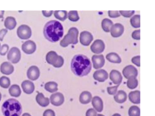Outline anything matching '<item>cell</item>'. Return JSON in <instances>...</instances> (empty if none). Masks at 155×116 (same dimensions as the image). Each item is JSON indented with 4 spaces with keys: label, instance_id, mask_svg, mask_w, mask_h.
<instances>
[{
    "label": "cell",
    "instance_id": "1",
    "mask_svg": "<svg viewBox=\"0 0 155 116\" xmlns=\"http://www.w3.org/2000/svg\"><path fill=\"white\" fill-rule=\"evenodd\" d=\"M71 69L76 76L82 77L87 75L91 69V64L90 60L84 55H75L71 64Z\"/></svg>",
    "mask_w": 155,
    "mask_h": 116
},
{
    "label": "cell",
    "instance_id": "2",
    "mask_svg": "<svg viewBox=\"0 0 155 116\" xmlns=\"http://www.w3.org/2000/svg\"><path fill=\"white\" fill-rule=\"evenodd\" d=\"M43 34L45 38L49 41L52 42L58 41L63 35V27L58 21H49L44 27Z\"/></svg>",
    "mask_w": 155,
    "mask_h": 116
},
{
    "label": "cell",
    "instance_id": "3",
    "mask_svg": "<svg viewBox=\"0 0 155 116\" xmlns=\"http://www.w3.org/2000/svg\"><path fill=\"white\" fill-rule=\"evenodd\" d=\"M2 111L4 116H20L22 112V106L17 100L10 98L3 104Z\"/></svg>",
    "mask_w": 155,
    "mask_h": 116
},
{
    "label": "cell",
    "instance_id": "4",
    "mask_svg": "<svg viewBox=\"0 0 155 116\" xmlns=\"http://www.w3.org/2000/svg\"><path fill=\"white\" fill-rule=\"evenodd\" d=\"M79 31L75 27H72L68 30V33L61 41L60 45L65 47L70 44H75L78 42V37Z\"/></svg>",
    "mask_w": 155,
    "mask_h": 116
},
{
    "label": "cell",
    "instance_id": "5",
    "mask_svg": "<svg viewBox=\"0 0 155 116\" xmlns=\"http://www.w3.org/2000/svg\"><path fill=\"white\" fill-rule=\"evenodd\" d=\"M46 60L47 62L56 68L61 67L64 63V60L61 56L58 55L53 51L49 52L47 54Z\"/></svg>",
    "mask_w": 155,
    "mask_h": 116
},
{
    "label": "cell",
    "instance_id": "6",
    "mask_svg": "<svg viewBox=\"0 0 155 116\" xmlns=\"http://www.w3.org/2000/svg\"><path fill=\"white\" fill-rule=\"evenodd\" d=\"M17 34L18 36L21 39H27L31 37V31L28 26L22 24L18 27Z\"/></svg>",
    "mask_w": 155,
    "mask_h": 116
},
{
    "label": "cell",
    "instance_id": "7",
    "mask_svg": "<svg viewBox=\"0 0 155 116\" xmlns=\"http://www.w3.org/2000/svg\"><path fill=\"white\" fill-rule=\"evenodd\" d=\"M21 57L20 51L16 47H12L8 52L7 56L8 60L13 63H18L20 60Z\"/></svg>",
    "mask_w": 155,
    "mask_h": 116
},
{
    "label": "cell",
    "instance_id": "8",
    "mask_svg": "<svg viewBox=\"0 0 155 116\" xmlns=\"http://www.w3.org/2000/svg\"><path fill=\"white\" fill-rule=\"evenodd\" d=\"M105 47L103 41L100 39L95 40L91 46V51L95 53L99 54L102 52Z\"/></svg>",
    "mask_w": 155,
    "mask_h": 116
},
{
    "label": "cell",
    "instance_id": "9",
    "mask_svg": "<svg viewBox=\"0 0 155 116\" xmlns=\"http://www.w3.org/2000/svg\"><path fill=\"white\" fill-rule=\"evenodd\" d=\"M122 73L125 78L128 79L132 77H136L138 75V71L135 67L130 65L123 69Z\"/></svg>",
    "mask_w": 155,
    "mask_h": 116
},
{
    "label": "cell",
    "instance_id": "10",
    "mask_svg": "<svg viewBox=\"0 0 155 116\" xmlns=\"http://www.w3.org/2000/svg\"><path fill=\"white\" fill-rule=\"evenodd\" d=\"M93 40V35L88 31H83L80 34V42L83 45L88 46Z\"/></svg>",
    "mask_w": 155,
    "mask_h": 116
},
{
    "label": "cell",
    "instance_id": "11",
    "mask_svg": "<svg viewBox=\"0 0 155 116\" xmlns=\"http://www.w3.org/2000/svg\"><path fill=\"white\" fill-rule=\"evenodd\" d=\"M35 43L31 40L25 41L21 46L22 50L26 53L31 54L34 53L36 49Z\"/></svg>",
    "mask_w": 155,
    "mask_h": 116
},
{
    "label": "cell",
    "instance_id": "12",
    "mask_svg": "<svg viewBox=\"0 0 155 116\" xmlns=\"http://www.w3.org/2000/svg\"><path fill=\"white\" fill-rule=\"evenodd\" d=\"M51 104L53 105L58 106L61 105L64 102V97L61 93L58 92L52 94L50 97Z\"/></svg>",
    "mask_w": 155,
    "mask_h": 116
},
{
    "label": "cell",
    "instance_id": "13",
    "mask_svg": "<svg viewBox=\"0 0 155 116\" xmlns=\"http://www.w3.org/2000/svg\"><path fill=\"white\" fill-rule=\"evenodd\" d=\"M124 27L121 24L117 23L112 26L110 29L111 35L113 37H117L121 36L124 32Z\"/></svg>",
    "mask_w": 155,
    "mask_h": 116
},
{
    "label": "cell",
    "instance_id": "14",
    "mask_svg": "<svg viewBox=\"0 0 155 116\" xmlns=\"http://www.w3.org/2000/svg\"><path fill=\"white\" fill-rule=\"evenodd\" d=\"M27 75L28 78L29 79L32 81L36 80L40 76V70L37 66H31L28 69Z\"/></svg>",
    "mask_w": 155,
    "mask_h": 116
},
{
    "label": "cell",
    "instance_id": "15",
    "mask_svg": "<svg viewBox=\"0 0 155 116\" xmlns=\"http://www.w3.org/2000/svg\"><path fill=\"white\" fill-rule=\"evenodd\" d=\"M94 68L97 69L102 67L105 63V59L103 54L93 55L91 58Z\"/></svg>",
    "mask_w": 155,
    "mask_h": 116
},
{
    "label": "cell",
    "instance_id": "16",
    "mask_svg": "<svg viewBox=\"0 0 155 116\" xmlns=\"http://www.w3.org/2000/svg\"><path fill=\"white\" fill-rule=\"evenodd\" d=\"M108 76V73L103 69L96 71L93 75L94 79L100 82H104L107 79Z\"/></svg>",
    "mask_w": 155,
    "mask_h": 116
},
{
    "label": "cell",
    "instance_id": "17",
    "mask_svg": "<svg viewBox=\"0 0 155 116\" xmlns=\"http://www.w3.org/2000/svg\"><path fill=\"white\" fill-rule=\"evenodd\" d=\"M110 79L113 83L116 85H120L122 80V76L119 71L114 69L112 70L109 74Z\"/></svg>",
    "mask_w": 155,
    "mask_h": 116
},
{
    "label": "cell",
    "instance_id": "18",
    "mask_svg": "<svg viewBox=\"0 0 155 116\" xmlns=\"http://www.w3.org/2000/svg\"><path fill=\"white\" fill-rule=\"evenodd\" d=\"M23 91L27 94L32 93L35 90V85L32 82L28 80L24 81L21 85Z\"/></svg>",
    "mask_w": 155,
    "mask_h": 116
},
{
    "label": "cell",
    "instance_id": "19",
    "mask_svg": "<svg viewBox=\"0 0 155 116\" xmlns=\"http://www.w3.org/2000/svg\"><path fill=\"white\" fill-rule=\"evenodd\" d=\"M0 70L2 74L8 75L11 74L13 72L14 67L10 63L5 62L1 64Z\"/></svg>",
    "mask_w": 155,
    "mask_h": 116
},
{
    "label": "cell",
    "instance_id": "20",
    "mask_svg": "<svg viewBox=\"0 0 155 116\" xmlns=\"http://www.w3.org/2000/svg\"><path fill=\"white\" fill-rule=\"evenodd\" d=\"M94 108L98 112H101L103 108V103L102 99L98 96H94L92 100Z\"/></svg>",
    "mask_w": 155,
    "mask_h": 116
},
{
    "label": "cell",
    "instance_id": "21",
    "mask_svg": "<svg viewBox=\"0 0 155 116\" xmlns=\"http://www.w3.org/2000/svg\"><path fill=\"white\" fill-rule=\"evenodd\" d=\"M36 100L41 106L45 107L49 104V100L48 98L45 97L42 93H38L36 97Z\"/></svg>",
    "mask_w": 155,
    "mask_h": 116
},
{
    "label": "cell",
    "instance_id": "22",
    "mask_svg": "<svg viewBox=\"0 0 155 116\" xmlns=\"http://www.w3.org/2000/svg\"><path fill=\"white\" fill-rule=\"evenodd\" d=\"M92 98V95L90 92L84 91L80 95L79 101L81 103L86 104L89 103L91 102Z\"/></svg>",
    "mask_w": 155,
    "mask_h": 116
},
{
    "label": "cell",
    "instance_id": "23",
    "mask_svg": "<svg viewBox=\"0 0 155 116\" xmlns=\"http://www.w3.org/2000/svg\"><path fill=\"white\" fill-rule=\"evenodd\" d=\"M140 91L138 90L130 92L128 95L130 101L134 104H139L140 102Z\"/></svg>",
    "mask_w": 155,
    "mask_h": 116
},
{
    "label": "cell",
    "instance_id": "24",
    "mask_svg": "<svg viewBox=\"0 0 155 116\" xmlns=\"http://www.w3.org/2000/svg\"><path fill=\"white\" fill-rule=\"evenodd\" d=\"M114 98L115 101L117 103H122L127 100V94L123 90H119L114 96Z\"/></svg>",
    "mask_w": 155,
    "mask_h": 116
},
{
    "label": "cell",
    "instance_id": "25",
    "mask_svg": "<svg viewBox=\"0 0 155 116\" xmlns=\"http://www.w3.org/2000/svg\"><path fill=\"white\" fill-rule=\"evenodd\" d=\"M106 59L109 62L119 63L121 62V59L119 55L116 53L111 52L108 53L106 56Z\"/></svg>",
    "mask_w": 155,
    "mask_h": 116
},
{
    "label": "cell",
    "instance_id": "26",
    "mask_svg": "<svg viewBox=\"0 0 155 116\" xmlns=\"http://www.w3.org/2000/svg\"><path fill=\"white\" fill-rule=\"evenodd\" d=\"M16 22L15 18L11 16L7 17L4 21V25L8 29H13L16 25Z\"/></svg>",
    "mask_w": 155,
    "mask_h": 116
},
{
    "label": "cell",
    "instance_id": "27",
    "mask_svg": "<svg viewBox=\"0 0 155 116\" xmlns=\"http://www.w3.org/2000/svg\"><path fill=\"white\" fill-rule=\"evenodd\" d=\"M8 92L11 96L15 97L19 96L21 93L20 87L16 84L12 85L9 89Z\"/></svg>",
    "mask_w": 155,
    "mask_h": 116
},
{
    "label": "cell",
    "instance_id": "28",
    "mask_svg": "<svg viewBox=\"0 0 155 116\" xmlns=\"http://www.w3.org/2000/svg\"><path fill=\"white\" fill-rule=\"evenodd\" d=\"M113 25L111 20L108 18L104 19L101 22V27L103 30L105 32L110 31L111 27Z\"/></svg>",
    "mask_w": 155,
    "mask_h": 116
},
{
    "label": "cell",
    "instance_id": "29",
    "mask_svg": "<svg viewBox=\"0 0 155 116\" xmlns=\"http://www.w3.org/2000/svg\"><path fill=\"white\" fill-rule=\"evenodd\" d=\"M58 84L54 82H49L46 83L45 85V89L51 93L57 91L58 89Z\"/></svg>",
    "mask_w": 155,
    "mask_h": 116
},
{
    "label": "cell",
    "instance_id": "30",
    "mask_svg": "<svg viewBox=\"0 0 155 116\" xmlns=\"http://www.w3.org/2000/svg\"><path fill=\"white\" fill-rule=\"evenodd\" d=\"M54 15L57 19L63 21L67 18V11H55L54 12Z\"/></svg>",
    "mask_w": 155,
    "mask_h": 116
},
{
    "label": "cell",
    "instance_id": "31",
    "mask_svg": "<svg viewBox=\"0 0 155 116\" xmlns=\"http://www.w3.org/2000/svg\"><path fill=\"white\" fill-rule=\"evenodd\" d=\"M140 16L139 14L134 15L130 19V23L131 25L134 27L137 28L140 27Z\"/></svg>",
    "mask_w": 155,
    "mask_h": 116
},
{
    "label": "cell",
    "instance_id": "32",
    "mask_svg": "<svg viewBox=\"0 0 155 116\" xmlns=\"http://www.w3.org/2000/svg\"><path fill=\"white\" fill-rule=\"evenodd\" d=\"M138 82L136 77H132L128 79L127 85L130 89H135L137 86Z\"/></svg>",
    "mask_w": 155,
    "mask_h": 116
},
{
    "label": "cell",
    "instance_id": "33",
    "mask_svg": "<svg viewBox=\"0 0 155 116\" xmlns=\"http://www.w3.org/2000/svg\"><path fill=\"white\" fill-rule=\"evenodd\" d=\"M10 80L8 77L3 76L0 78V86L2 88L7 89L10 85Z\"/></svg>",
    "mask_w": 155,
    "mask_h": 116
},
{
    "label": "cell",
    "instance_id": "34",
    "mask_svg": "<svg viewBox=\"0 0 155 116\" xmlns=\"http://www.w3.org/2000/svg\"><path fill=\"white\" fill-rule=\"evenodd\" d=\"M140 111L139 108L133 105L130 107L128 110L129 116H140Z\"/></svg>",
    "mask_w": 155,
    "mask_h": 116
},
{
    "label": "cell",
    "instance_id": "35",
    "mask_svg": "<svg viewBox=\"0 0 155 116\" xmlns=\"http://www.w3.org/2000/svg\"><path fill=\"white\" fill-rule=\"evenodd\" d=\"M68 18L70 21L75 22L79 19L78 11H71L68 14Z\"/></svg>",
    "mask_w": 155,
    "mask_h": 116
},
{
    "label": "cell",
    "instance_id": "36",
    "mask_svg": "<svg viewBox=\"0 0 155 116\" xmlns=\"http://www.w3.org/2000/svg\"><path fill=\"white\" fill-rule=\"evenodd\" d=\"M120 14L124 17L129 18L134 13L135 11H119Z\"/></svg>",
    "mask_w": 155,
    "mask_h": 116
},
{
    "label": "cell",
    "instance_id": "37",
    "mask_svg": "<svg viewBox=\"0 0 155 116\" xmlns=\"http://www.w3.org/2000/svg\"><path fill=\"white\" fill-rule=\"evenodd\" d=\"M119 85H117L108 87L107 88V92L110 95H114L116 94L117 90V88Z\"/></svg>",
    "mask_w": 155,
    "mask_h": 116
},
{
    "label": "cell",
    "instance_id": "38",
    "mask_svg": "<svg viewBox=\"0 0 155 116\" xmlns=\"http://www.w3.org/2000/svg\"><path fill=\"white\" fill-rule=\"evenodd\" d=\"M9 49L8 46L6 44H3L0 49V54L2 56L5 55Z\"/></svg>",
    "mask_w": 155,
    "mask_h": 116
},
{
    "label": "cell",
    "instance_id": "39",
    "mask_svg": "<svg viewBox=\"0 0 155 116\" xmlns=\"http://www.w3.org/2000/svg\"><path fill=\"white\" fill-rule=\"evenodd\" d=\"M108 14L109 16L111 18H116L120 16V14L118 11H108Z\"/></svg>",
    "mask_w": 155,
    "mask_h": 116
},
{
    "label": "cell",
    "instance_id": "40",
    "mask_svg": "<svg viewBox=\"0 0 155 116\" xmlns=\"http://www.w3.org/2000/svg\"><path fill=\"white\" fill-rule=\"evenodd\" d=\"M140 29L136 30L134 31L132 34V37L135 40H140Z\"/></svg>",
    "mask_w": 155,
    "mask_h": 116
},
{
    "label": "cell",
    "instance_id": "41",
    "mask_svg": "<svg viewBox=\"0 0 155 116\" xmlns=\"http://www.w3.org/2000/svg\"><path fill=\"white\" fill-rule=\"evenodd\" d=\"M140 56H137L133 57L131 59L132 62L137 66L140 67Z\"/></svg>",
    "mask_w": 155,
    "mask_h": 116
},
{
    "label": "cell",
    "instance_id": "42",
    "mask_svg": "<svg viewBox=\"0 0 155 116\" xmlns=\"http://www.w3.org/2000/svg\"><path fill=\"white\" fill-rule=\"evenodd\" d=\"M86 116H97V112L94 109L89 108L86 112Z\"/></svg>",
    "mask_w": 155,
    "mask_h": 116
},
{
    "label": "cell",
    "instance_id": "43",
    "mask_svg": "<svg viewBox=\"0 0 155 116\" xmlns=\"http://www.w3.org/2000/svg\"><path fill=\"white\" fill-rule=\"evenodd\" d=\"M43 116H55V115L53 110L51 109H48L44 111Z\"/></svg>",
    "mask_w": 155,
    "mask_h": 116
},
{
    "label": "cell",
    "instance_id": "44",
    "mask_svg": "<svg viewBox=\"0 0 155 116\" xmlns=\"http://www.w3.org/2000/svg\"><path fill=\"white\" fill-rule=\"evenodd\" d=\"M8 30L5 29H2L0 30V40L2 41L4 36L7 32Z\"/></svg>",
    "mask_w": 155,
    "mask_h": 116
},
{
    "label": "cell",
    "instance_id": "45",
    "mask_svg": "<svg viewBox=\"0 0 155 116\" xmlns=\"http://www.w3.org/2000/svg\"><path fill=\"white\" fill-rule=\"evenodd\" d=\"M53 11H42V13L44 16L46 17H50L52 14Z\"/></svg>",
    "mask_w": 155,
    "mask_h": 116
},
{
    "label": "cell",
    "instance_id": "46",
    "mask_svg": "<svg viewBox=\"0 0 155 116\" xmlns=\"http://www.w3.org/2000/svg\"><path fill=\"white\" fill-rule=\"evenodd\" d=\"M4 12V11H0V18L3 17Z\"/></svg>",
    "mask_w": 155,
    "mask_h": 116
},
{
    "label": "cell",
    "instance_id": "47",
    "mask_svg": "<svg viewBox=\"0 0 155 116\" xmlns=\"http://www.w3.org/2000/svg\"><path fill=\"white\" fill-rule=\"evenodd\" d=\"M22 116H31V115L28 113H24Z\"/></svg>",
    "mask_w": 155,
    "mask_h": 116
},
{
    "label": "cell",
    "instance_id": "48",
    "mask_svg": "<svg viewBox=\"0 0 155 116\" xmlns=\"http://www.w3.org/2000/svg\"><path fill=\"white\" fill-rule=\"evenodd\" d=\"M112 116H121L120 114L118 113H115Z\"/></svg>",
    "mask_w": 155,
    "mask_h": 116
},
{
    "label": "cell",
    "instance_id": "49",
    "mask_svg": "<svg viewBox=\"0 0 155 116\" xmlns=\"http://www.w3.org/2000/svg\"><path fill=\"white\" fill-rule=\"evenodd\" d=\"M97 116H105L103 114H97Z\"/></svg>",
    "mask_w": 155,
    "mask_h": 116
},
{
    "label": "cell",
    "instance_id": "50",
    "mask_svg": "<svg viewBox=\"0 0 155 116\" xmlns=\"http://www.w3.org/2000/svg\"><path fill=\"white\" fill-rule=\"evenodd\" d=\"M1 98H2L1 94V93H0V101H1Z\"/></svg>",
    "mask_w": 155,
    "mask_h": 116
},
{
    "label": "cell",
    "instance_id": "51",
    "mask_svg": "<svg viewBox=\"0 0 155 116\" xmlns=\"http://www.w3.org/2000/svg\"><path fill=\"white\" fill-rule=\"evenodd\" d=\"M0 46H1V44L0 43Z\"/></svg>",
    "mask_w": 155,
    "mask_h": 116
}]
</instances>
